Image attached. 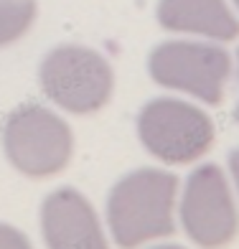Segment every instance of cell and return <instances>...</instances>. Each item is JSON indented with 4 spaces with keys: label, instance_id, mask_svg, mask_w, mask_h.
<instances>
[{
    "label": "cell",
    "instance_id": "5",
    "mask_svg": "<svg viewBox=\"0 0 239 249\" xmlns=\"http://www.w3.org/2000/svg\"><path fill=\"white\" fill-rule=\"evenodd\" d=\"M158 16L170 31L206 33L221 41H229L239 33L237 20L226 10L224 0H163Z\"/></svg>",
    "mask_w": 239,
    "mask_h": 249
},
{
    "label": "cell",
    "instance_id": "6",
    "mask_svg": "<svg viewBox=\"0 0 239 249\" xmlns=\"http://www.w3.org/2000/svg\"><path fill=\"white\" fill-rule=\"evenodd\" d=\"M232 171H234V178H237V186H239V150L232 155Z\"/></svg>",
    "mask_w": 239,
    "mask_h": 249
},
{
    "label": "cell",
    "instance_id": "2",
    "mask_svg": "<svg viewBox=\"0 0 239 249\" xmlns=\"http://www.w3.org/2000/svg\"><path fill=\"white\" fill-rule=\"evenodd\" d=\"M140 135L147 150L168 163H188L203 155L214 130L209 117L196 107L173 99L147 105L140 117Z\"/></svg>",
    "mask_w": 239,
    "mask_h": 249
},
{
    "label": "cell",
    "instance_id": "3",
    "mask_svg": "<svg viewBox=\"0 0 239 249\" xmlns=\"http://www.w3.org/2000/svg\"><path fill=\"white\" fill-rule=\"evenodd\" d=\"M150 71L155 82L173 89H186L216 105L229 74V56L221 49L201 43H165L153 53Z\"/></svg>",
    "mask_w": 239,
    "mask_h": 249
},
{
    "label": "cell",
    "instance_id": "4",
    "mask_svg": "<svg viewBox=\"0 0 239 249\" xmlns=\"http://www.w3.org/2000/svg\"><path fill=\"white\" fill-rule=\"evenodd\" d=\"M184 226L196 244H224L234 236L237 213L219 168L206 165L188 180L184 198Z\"/></svg>",
    "mask_w": 239,
    "mask_h": 249
},
{
    "label": "cell",
    "instance_id": "7",
    "mask_svg": "<svg viewBox=\"0 0 239 249\" xmlns=\"http://www.w3.org/2000/svg\"><path fill=\"white\" fill-rule=\"evenodd\" d=\"M237 120H239V109H237Z\"/></svg>",
    "mask_w": 239,
    "mask_h": 249
},
{
    "label": "cell",
    "instance_id": "8",
    "mask_svg": "<svg viewBox=\"0 0 239 249\" xmlns=\"http://www.w3.org/2000/svg\"><path fill=\"white\" fill-rule=\"evenodd\" d=\"M237 5H239V0H237Z\"/></svg>",
    "mask_w": 239,
    "mask_h": 249
},
{
    "label": "cell",
    "instance_id": "1",
    "mask_svg": "<svg viewBox=\"0 0 239 249\" xmlns=\"http://www.w3.org/2000/svg\"><path fill=\"white\" fill-rule=\"evenodd\" d=\"M173 191L176 178L161 171L135 173L120 188H115L110 216L117 239L122 244H140L173 231Z\"/></svg>",
    "mask_w": 239,
    "mask_h": 249
}]
</instances>
